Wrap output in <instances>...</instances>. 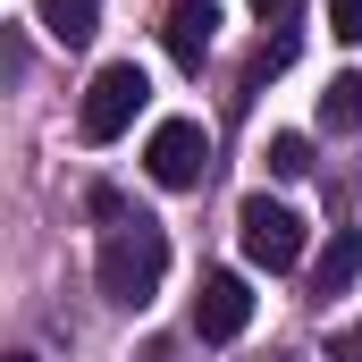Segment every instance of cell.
I'll return each mask as SVG.
<instances>
[{
  "label": "cell",
  "instance_id": "cell-7",
  "mask_svg": "<svg viewBox=\"0 0 362 362\" xmlns=\"http://www.w3.org/2000/svg\"><path fill=\"white\" fill-rule=\"evenodd\" d=\"M354 278H362V228H337L329 253H320V270H312V295H346Z\"/></svg>",
  "mask_w": 362,
  "mask_h": 362
},
{
  "label": "cell",
  "instance_id": "cell-10",
  "mask_svg": "<svg viewBox=\"0 0 362 362\" xmlns=\"http://www.w3.org/2000/svg\"><path fill=\"white\" fill-rule=\"evenodd\" d=\"M312 169V144L303 135H270V177H303Z\"/></svg>",
  "mask_w": 362,
  "mask_h": 362
},
{
  "label": "cell",
  "instance_id": "cell-9",
  "mask_svg": "<svg viewBox=\"0 0 362 362\" xmlns=\"http://www.w3.org/2000/svg\"><path fill=\"white\" fill-rule=\"evenodd\" d=\"M320 127H337V135L362 127V76H337V85L320 93Z\"/></svg>",
  "mask_w": 362,
  "mask_h": 362
},
{
  "label": "cell",
  "instance_id": "cell-6",
  "mask_svg": "<svg viewBox=\"0 0 362 362\" xmlns=\"http://www.w3.org/2000/svg\"><path fill=\"white\" fill-rule=\"evenodd\" d=\"M211 34H219V8H211V0H177V8L160 17V42H169L177 68H202V59H211Z\"/></svg>",
  "mask_w": 362,
  "mask_h": 362
},
{
  "label": "cell",
  "instance_id": "cell-2",
  "mask_svg": "<svg viewBox=\"0 0 362 362\" xmlns=\"http://www.w3.org/2000/svg\"><path fill=\"white\" fill-rule=\"evenodd\" d=\"M144 93H152V85H144V68H135V59H110V68H101V76L85 85V110H76V135H85V144H118V135L135 127Z\"/></svg>",
  "mask_w": 362,
  "mask_h": 362
},
{
  "label": "cell",
  "instance_id": "cell-12",
  "mask_svg": "<svg viewBox=\"0 0 362 362\" xmlns=\"http://www.w3.org/2000/svg\"><path fill=\"white\" fill-rule=\"evenodd\" d=\"M337 362H362V329H346V337H337Z\"/></svg>",
  "mask_w": 362,
  "mask_h": 362
},
{
  "label": "cell",
  "instance_id": "cell-1",
  "mask_svg": "<svg viewBox=\"0 0 362 362\" xmlns=\"http://www.w3.org/2000/svg\"><path fill=\"white\" fill-rule=\"evenodd\" d=\"M93 278H101V295H110L118 312H144V303L160 295V278H169V236H160L152 219H118V228L101 236Z\"/></svg>",
  "mask_w": 362,
  "mask_h": 362
},
{
  "label": "cell",
  "instance_id": "cell-4",
  "mask_svg": "<svg viewBox=\"0 0 362 362\" xmlns=\"http://www.w3.org/2000/svg\"><path fill=\"white\" fill-rule=\"evenodd\" d=\"M236 245H245V262L253 270H295L303 262V219L270 202V194H245V211H236Z\"/></svg>",
  "mask_w": 362,
  "mask_h": 362
},
{
  "label": "cell",
  "instance_id": "cell-11",
  "mask_svg": "<svg viewBox=\"0 0 362 362\" xmlns=\"http://www.w3.org/2000/svg\"><path fill=\"white\" fill-rule=\"evenodd\" d=\"M329 25H337V42H362V0H329Z\"/></svg>",
  "mask_w": 362,
  "mask_h": 362
},
{
  "label": "cell",
  "instance_id": "cell-8",
  "mask_svg": "<svg viewBox=\"0 0 362 362\" xmlns=\"http://www.w3.org/2000/svg\"><path fill=\"white\" fill-rule=\"evenodd\" d=\"M93 25H101V0H42V34H51L59 51H85Z\"/></svg>",
  "mask_w": 362,
  "mask_h": 362
},
{
  "label": "cell",
  "instance_id": "cell-3",
  "mask_svg": "<svg viewBox=\"0 0 362 362\" xmlns=\"http://www.w3.org/2000/svg\"><path fill=\"white\" fill-rule=\"evenodd\" d=\"M144 169H152V185H169V194H194V185L211 177V127L202 118H160L152 144H144Z\"/></svg>",
  "mask_w": 362,
  "mask_h": 362
},
{
  "label": "cell",
  "instance_id": "cell-5",
  "mask_svg": "<svg viewBox=\"0 0 362 362\" xmlns=\"http://www.w3.org/2000/svg\"><path fill=\"white\" fill-rule=\"evenodd\" d=\"M245 329H253V286L236 270H211L202 295H194V337H202V346H236Z\"/></svg>",
  "mask_w": 362,
  "mask_h": 362
},
{
  "label": "cell",
  "instance_id": "cell-13",
  "mask_svg": "<svg viewBox=\"0 0 362 362\" xmlns=\"http://www.w3.org/2000/svg\"><path fill=\"white\" fill-rule=\"evenodd\" d=\"M253 8H262V17H270V8H286V0H253Z\"/></svg>",
  "mask_w": 362,
  "mask_h": 362
}]
</instances>
